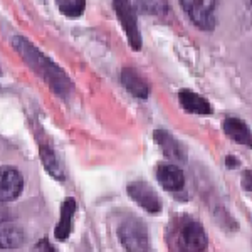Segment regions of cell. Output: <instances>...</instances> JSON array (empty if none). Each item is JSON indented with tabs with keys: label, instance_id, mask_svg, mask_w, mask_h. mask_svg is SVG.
<instances>
[{
	"label": "cell",
	"instance_id": "cell-17",
	"mask_svg": "<svg viewBox=\"0 0 252 252\" xmlns=\"http://www.w3.org/2000/svg\"><path fill=\"white\" fill-rule=\"evenodd\" d=\"M242 187L247 192H252V170H247L242 175Z\"/></svg>",
	"mask_w": 252,
	"mask_h": 252
},
{
	"label": "cell",
	"instance_id": "cell-14",
	"mask_svg": "<svg viewBox=\"0 0 252 252\" xmlns=\"http://www.w3.org/2000/svg\"><path fill=\"white\" fill-rule=\"evenodd\" d=\"M24 241H26V235H24V232L19 227L3 223L2 234H0V246H2V249H15V247L22 246Z\"/></svg>",
	"mask_w": 252,
	"mask_h": 252
},
{
	"label": "cell",
	"instance_id": "cell-9",
	"mask_svg": "<svg viewBox=\"0 0 252 252\" xmlns=\"http://www.w3.org/2000/svg\"><path fill=\"white\" fill-rule=\"evenodd\" d=\"M222 128L227 136H230L234 141L241 143L247 148H252V131L251 128L239 118H225L222 123Z\"/></svg>",
	"mask_w": 252,
	"mask_h": 252
},
{
	"label": "cell",
	"instance_id": "cell-6",
	"mask_svg": "<svg viewBox=\"0 0 252 252\" xmlns=\"http://www.w3.org/2000/svg\"><path fill=\"white\" fill-rule=\"evenodd\" d=\"M180 246L187 252H202L207 247V234L198 222H189L180 232Z\"/></svg>",
	"mask_w": 252,
	"mask_h": 252
},
{
	"label": "cell",
	"instance_id": "cell-10",
	"mask_svg": "<svg viewBox=\"0 0 252 252\" xmlns=\"http://www.w3.org/2000/svg\"><path fill=\"white\" fill-rule=\"evenodd\" d=\"M157 178L165 190H172V192H177L184 187V172H182L178 166L170 165V163H163L158 165L157 168Z\"/></svg>",
	"mask_w": 252,
	"mask_h": 252
},
{
	"label": "cell",
	"instance_id": "cell-16",
	"mask_svg": "<svg viewBox=\"0 0 252 252\" xmlns=\"http://www.w3.org/2000/svg\"><path fill=\"white\" fill-rule=\"evenodd\" d=\"M61 12L67 17H79L86 9V2L84 0H59L58 2Z\"/></svg>",
	"mask_w": 252,
	"mask_h": 252
},
{
	"label": "cell",
	"instance_id": "cell-4",
	"mask_svg": "<svg viewBox=\"0 0 252 252\" xmlns=\"http://www.w3.org/2000/svg\"><path fill=\"white\" fill-rule=\"evenodd\" d=\"M126 192L129 197L136 202L140 207H143L150 214H160L161 212V200L158 193L145 182H131L126 187Z\"/></svg>",
	"mask_w": 252,
	"mask_h": 252
},
{
	"label": "cell",
	"instance_id": "cell-15",
	"mask_svg": "<svg viewBox=\"0 0 252 252\" xmlns=\"http://www.w3.org/2000/svg\"><path fill=\"white\" fill-rule=\"evenodd\" d=\"M40 158H42V163L46 166L49 175H52L58 180H63V166H61V161L56 157V153L51 148H47V146H42L40 148Z\"/></svg>",
	"mask_w": 252,
	"mask_h": 252
},
{
	"label": "cell",
	"instance_id": "cell-19",
	"mask_svg": "<svg viewBox=\"0 0 252 252\" xmlns=\"http://www.w3.org/2000/svg\"><path fill=\"white\" fill-rule=\"evenodd\" d=\"M225 163L229 165V166H235V165H237V161L234 160V157H227L225 158Z\"/></svg>",
	"mask_w": 252,
	"mask_h": 252
},
{
	"label": "cell",
	"instance_id": "cell-12",
	"mask_svg": "<svg viewBox=\"0 0 252 252\" xmlns=\"http://www.w3.org/2000/svg\"><path fill=\"white\" fill-rule=\"evenodd\" d=\"M178 99H180L182 108L189 113H195V115H210L212 113V106L209 104V101L189 89H182L178 93Z\"/></svg>",
	"mask_w": 252,
	"mask_h": 252
},
{
	"label": "cell",
	"instance_id": "cell-2",
	"mask_svg": "<svg viewBox=\"0 0 252 252\" xmlns=\"http://www.w3.org/2000/svg\"><path fill=\"white\" fill-rule=\"evenodd\" d=\"M118 234H120L121 242L128 252H148V232H146V227L140 219L125 220L121 223Z\"/></svg>",
	"mask_w": 252,
	"mask_h": 252
},
{
	"label": "cell",
	"instance_id": "cell-13",
	"mask_svg": "<svg viewBox=\"0 0 252 252\" xmlns=\"http://www.w3.org/2000/svg\"><path fill=\"white\" fill-rule=\"evenodd\" d=\"M121 83L123 86L131 93L133 96L140 97V99H146L148 97V84L145 83V79L131 67H125L121 71Z\"/></svg>",
	"mask_w": 252,
	"mask_h": 252
},
{
	"label": "cell",
	"instance_id": "cell-18",
	"mask_svg": "<svg viewBox=\"0 0 252 252\" xmlns=\"http://www.w3.org/2000/svg\"><path fill=\"white\" fill-rule=\"evenodd\" d=\"M35 252H56V249L49 244L47 239H42V241L35 246Z\"/></svg>",
	"mask_w": 252,
	"mask_h": 252
},
{
	"label": "cell",
	"instance_id": "cell-8",
	"mask_svg": "<svg viewBox=\"0 0 252 252\" xmlns=\"http://www.w3.org/2000/svg\"><path fill=\"white\" fill-rule=\"evenodd\" d=\"M153 138H155V141L160 145L161 152L165 153L166 158L175 160V161L187 160V152H185L184 145H182L178 140H175L170 133L163 131V129H157V131L153 133Z\"/></svg>",
	"mask_w": 252,
	"mask_h": 252
},
{
	"label": "cell",
	"instance_id": "cell-3",
	"mask_svg": "<svg viewBox=\"0 0 252 252\" xmlns=\"http://www.w3.org/2000/svg\"><path fill=\"white\" fill-rule=\"evenodd\" d=\"M182 7L187 10V14L190 15L192 22L197 27L204 31H212L214 29V7L215 2H210V0H185L182 2Z\"/></svg>",
	"mask_w": 252,
	"mask_h": 252
},
{
	"label": "cell",
	"instance_id": "cell-7",
	"mask_svg": "<svg viewBox=\"0 0 252 252\" xmlns=\"http://www.w3.org/2000/svg\"><path fill=\"white\" fill-rule=\"evenodd\" d=\"M24 180L14 166H3L2 168V189H0V197L2 202H10L17 198L22 192Z\"/></svg>",
	"mask_w": 252,
	"mask_h": 252
},
{
	"label": "cell",
	"instance_id": "cell-11",
	"mask_svg": "<svg viewBox=\"0 0 252 252\" xmlns=\"http://www.w3.org/2000/svg\"><path fill=\"white\" fill-rule=\"evenodd\" d=\"M78 209L76 205V200L74 198H66L61 205V219H59V223L56 227V239L58 241H66L71 234V225H72V217H74V212Z\"/></svg>",
	"mask_w": 252,
	"mask_h": 252
},
{
	"label": "cell",
	"instance_id": "cell-5",
	"mask_svg": "<svg viewBox=\"0 0 252 252\" xmlns=\"http://www.w3.org/2000/svg\"><path fill=\"white\" fill-rule=\"evenodd\" d=\"M116 9V14L120 17L121 24H123V29L128 35V42L129 46L133 49H140L141 47V35H140V31H138V22H136V10L133 7V3L129 2H115L113 3Z\"/></svg>",
	"mask_w": 252,
	"mask_h": 252
},
{
	"label": "cell",
	"instance_id": "cell-1",
	"mask_svg": "<svg viewBox=\"0 0 252 252\" xmlns=\"http://www.w3.org/2000/svg\"><path fill=\"white\" fill-rule=\"evenodd\" d=\"M12 46H14L15 51L20 54V58L26 61L35 72H39V74L47 81L49 86L54 89V93L64 96L69 91L71 83H69L67 76L64 74V72L61 71L51 59L46 58L39 49H35L32 46L29 40L20 37V35H15V37L12 39Z\"/></svg>",
	"mask_w": 252,
	"mask_h": 252
}]
</instances>
